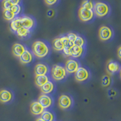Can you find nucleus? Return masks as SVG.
I'll use <instances>...</instances> for the list:
<instances>
[{
  "mask_svg": "<svg viewBox=\"0 0 121 121\" xmlns=\"http://www.w3.org/2000/svg\"><path fill=\"white\" fill-rule=\"evenodd\" d=\"M64 45L62 44L60 38H55L53 41V47L54 49L56 51H62L64 48Z\"/></svg>",
  "mask_w": 121,
  "mask_h": 121,
  "instance_id": "obj_21",
  "label": "nucleus"
},
{
  "mask_svg": "<svg viewBox=\"0 0 121 121\" xmlns=\"http://www.w3.org/2000/svg\"><path fill=\"white\" fill-rule=\"evenodd\" d=\"M78 16L79 19L84 22L90 21L94 17V12L93 10L86 9L81 7L78 11Z\"/></svg>",
  "mask_w": 121,
  "mask_h": 121,
  "instance_id": "obj_4",
  "label": "nucleus"
},
{
  "mask_svg": "<svg viewBox=\"0 0 121 121\" xmlns=\"http://www.w3.org/2000/svg\"><path fill=\"white\" fill-rule=\"evenodd\" d=\"M44 111V108L39 102H33L30 105V112L34 115H40Z\"/></svg>",
  "mask_w": 121,
  "mask_h": 121,
  "instance_id": "obj_15",
  "label": "nucleus"
},
{
  "mask_svg": "<svg viewBox=\"0 0 121 121\" xmlns=\"http://www.w3.org/2000/svg\"><path fill=\"white\" fill-rule=\"evenodd\" d=\"M12 5H16V4H19L20 3V0H9Z\"/></svg>",
  "mask_w": 121,
  "mask_h": 121,
  "instance_id": "obj_34",
  "label": "nucleus"
},
{
  "mask_svg": "<svg viewBox=\"0 0 121 121\" xmlns=\"http://www.w3.org/2000/svg\"><path fill=\"white\" fill-rule=\"evenodd\" d=\"M99 38L102 41H108L113 36V31L107 26H102L99 30Z\"/></svg>",
  "mask_w": 121,
  "mask_h": 121,
  "instance_id": "obj_6",
  "label": "nucleus"
},
{
  "mask_svg": "<svg viewBox=\"0 0 121 121\" xmlns=\"http://www.w3.org/2000/svg\"><path fill=\"white\" fill-rule=\"evenodd\" d=\"M26 50V48L22 44L19 43H16L13 45L12 47V53L15 56L19 58L20 56Z\"/></svg>",
  "mask_w": 121,
  "mask_h": 121,
  "instance_id": "obj_17",
  "label": "nucleus"
},
{
  "mask_svg": "<svg viewBox=\"0 0 121 121\" xmlns=\"http://www.w3.org/2000/svg\"><path fill=\"white\" fill-rule=\"evenodd\" d=\"M15 15L12 12L11 10H4L3 11V17L7 21H12L15 18Z\"/></svg>",
  "mask_w": 121,
  "mask_h": 121,
  "instance_id": "obj_24",
  "label": "nucleus"
},
{
  "mask_svg": "<svg viewBox=\"0 0 121 121\" xmlns=\"http://www.w3.org/2000/svg\"><path fill=\"white\" fill-rule=\"evenodd\" d=\"M22 27L21 18H14L10 24V28L14 32H16L18 29Z\"/></svg>",
  "mask_w": 121,
  "mask_h": 121,
  "instance_id": "obj_20",
  "label": "nucleus"
},
{
  "mask_svg": "<svg viewBox=\"0 0 121 121\" xmlns=\"http://www.w3.org/2000/svg\"><path fill=\"white\" fill-rule=\"evenodd\" d=\"M34 72L36 76L46 75L48 72V67L44 64H38L35 67Z\"/></svg>",
  "mask_w": 121,
  "mask_h": 121,
  "instance_id": "obj_12",
  "label": "nucleus"
},
{
  "mask_svg": "<svg viewBox=\"0 0 121 121\" xmlns=\"http://www.w3.org/2000/svg\"><path fill=\"white\" fill-rule=\"evenodd\" d=\"M90 73L88 70L84 67H79L74 73L76 80L78 82H84L88 79Z\"/></svg>",
  "mask_w": 121,
  "mask_h": 121,
  "instance_id": "obj_5",
  "label": "nucleus"
},
{
  "mask_svg": "<svg viewBox=\"0 0 121 121\" xmlns=\"http://www.w3.org/2000/svg\"><path fill=\"white\" fill-rule=\"evenodd\" d=\"M41 88V90L44 94L48 95L49 93H51L53 91L54 85L53 82L50 81H48V82L45 83L44 85H43Z\"/></svg>",
  "mask_w": 121,
  "mask_h": 121,
  "instance_id": "obj_19",
  "label": "nucleus"
},
{
  "mask_svg": "<svg viewBox=\"0 0 121 121\" xmlns=\"http://www.w3.org/2000/svg\"><path fill=\"white\" fill-rule=\"evenodd\" d=\"M93 4L92 1L90 0H84L82 3V8L86 9L93 10Z\"/></svg>",
  "mask_w": 121,
  "mask_h": 121,
  "instance_id": "obj_27",
  "label": "nucleus"
},
{
  "mask_svg": "<svg viewBox=\"0 0 121 121\" xmlns=\"http://www.w3.org/2000/svg\"><path fill=\"white\" fill-rule=\"evenodd\" d=\"M72 99L69 95H62L58 99V105L61 108L68 109L72 106Z\"/></svg>",
  "mask_w": 121,
  "mask_h": 121,
  "instance_id": "obj_7",
  "label": "nucleus"
},
{
  "mask_svg": "<svg viewBox=\"0 0 121 121\" xmlns=\"http://www.w3.org/2000/svg\"><path fill=\"white\" fill-rule=\"evenodd\" d=\"M11 10L15 15H18L19 13L21 12V7L19 4H16V5H13L11 9Z\"/></svg>",
  "mask_w": 121,
  "mask_h": 121,
  "instance_id": "obj_29",
  "label": "nucleus"
},
{
  "mask_svg": "<svg viewBox=\"0 0 121 121\" xmlns=\"http://www.w3.org/2000/svg\"><path fill=\"white\" fill-rule=\"evenodd\" d=\"M36 121H44V120L42 119L41 118V117H39V118H38L37 119H36Z\"/></svg>",
  "mask_w": 121,
  "mask_h": 121,
  "instance_id": "obj_37",
  "label": "nucleus"
},
{
  "mask_svg": "<svg viewBox=\"0 0 121 121\" xmlns=\"http://www.w3.org/2000/svg\"><path fill=\"white\" fill-rule=\"evenodd\" d=\"M60 40L62 41V44H63L64 46H67V45H70V46H72L70 45V43H69V39H68L67 36H63L62 37H60Z\"/></svg>",
  "mask_w": 121,
  "mask_h": 121,
  "instance_id": "obj_32",
  "label": "nucleus"
},
{
  "mask_svg": "<svg viewBox=\"0 0 121 121\" xmlns=\"http://www.w3.org/2000/svg\"><path fill=\"white\" fill-rule=\"evenodd\" d=\"M84 45H85V40L84 39V38L81 36L77 35L75 40H74V43H73V45H76V46H79V47H83Z\"/></svg>",
  "mask_w": 121,
  "mask_h": 121,
  "instance_id": "obj_25",
  "label": "nucleus"
},
{
  "mask_svg": "<svg viewBox=\"0 0 121 121\" xmlns=\"http://www.w3.org/2000/svg\"><path fill=\"white\" fill-rule=\"evenodd\" d=\"M79 67V64L77 60L74 59H69L66 62L65 69L67 73H74Z\"/></svg>",
  "mask_w": 121,
  "mask_h": 121,
  "instance_id": "obj_9",
  "label": "nucleus"
},
{
  "mask_svg": "<svg viewBox=\"0 0 121 121\" xmlns=\"http://www.w3.org/2000/svg\"><path fill=\"white\" fill-rule=\"evenodd\" d=\"M32 51L36 57L43 58L49 53V47L45 42L42 41H36L32 45Z\"/></svg>",
  "mask_w": 121,
  "mask_h": 121,
  "instance_id": "obj_1",
  "label": "nucleus"
},
{
  "mask_svg": "<svg viewBox=\"0 0 121 121\" xmlns=\"http://www.w3.org/2000/svg\"><path fill=\"white\" fill-rule=\"evenodd\" d=\"M94 11L96 15L99 17L106 16L109 12V7L107 4L102 2H98L93 6Z\"/></svg>",
  "mask_w": 121,
  "mask_h": 121,
  "instance_id": "obj_3",
  "label": "nucleus"
},
{
  "mask_svg": "<svg viewBox=\"0 0 121 121\" xmlns=\"http://www.w3.org/2000/svg\"><path fill=\"white\" fill-rule=\"evenodd\" d=\"M41 118L44 121H53L54 116L52 113L48 111H44L41 114Z\"/></svg>",
  "mask_w": 121,
  "mask_h": 121,
  "instance_id": "obj_22",
  "label": "nucleus"
},
{
  "mask_svg": "<svg viewBox=\"0 0 121 121\" xmlns=\"http://www.w3.org/2000/svg\"><path fill=\"white\" fill-rule=\"evenodd\" d=\"M54 15V12L53 10H49L48 12H47V16L48 17H52Z\"/></svg>",
  "mask_w": 121,
  "mask_h": 121,
  "instance_id": "obj_35",
  "label": "nucleus"
},
{
  "mask_svg": "<svg viewBox=\"0 0 121 121\" xmlns=\"http://www.w3.org/2000/svg\"><path fill=\"white\" fill-rule=\"evenodd\" d=\"M12 6L9 0H4L3 1V7L4 10H11Z\"/></svg>",
  "mask_w": 121,
  "mask_h": 121,
  "instance_id": "obj_30",
  "label": "nucleus"
},
{
  "mask_svg": "<svg viewBox=\"0 0 121 121\" xmlns=\"http://www.w3.org/2000/svg\"><path fill=\"white\" fill-rule=\"evenodd\" d=\"M33 55L28 50H26L19 57L20 62L24 64H27L30 63L33 60Z\"/></svg>",
  "mask_w": 121,
  "mask_h": 121,
  "instance_id": "obj_14",
  "label": "nucleus"
},
{
  "mask_svg": "<svg viewBox=\"0 0 121 121\" xmlns=\"http://www.w3.org/2000/svg\"><path fill=\"white\" fill-rule=\"evenodd\" d=\"M38 102L45 109L48 108L52 105L53 100L52 98L49 95H46V94H42L39 97Z\"/></svg>",
  "mask_w": 121,
  "mask_h": 121,
  "instance_id": "obj_8",
  "label": "nucleus"
},
{
  "mask_svg": "<svg viewBox=\"0 0 121 121\" xmlns=\"http://www.w3.org/2000/svg\"><path fill=\"white\" fill-rule=\"evenodd\" d=\"M121 47H119V49H118V51H117V54H118V57H119V59H121Z\"/></svg>",
  "mask_w": 121,
  "mask_h": 121,
  "instance_id": "obj_36",
  "label": "nucleus"
},
{
  "mask_svg": "<svg viewBox=\"0 0 121 121\" xmlns=\"http://www.w3.org/2000/svg\"><path fill=\"white\" fill-rule=\"evenodd\" d=\"M45 2V3L49 6H52V5H53L55 3H56L58 0H44Z\"/></svg>",
  "mask_w": 121,
  "mask_h": 121,
  "instance_id": "obj_33",
  "label": "nucleus"
},
{
  "mask_svg": "<svg viewBox=\"0 0 121 121\" xmlns=\"http://www.w3.org/2000/svg\"><path fill=\"white\" fill-rule=\"evenodd\" d=\"M13 99V94L8 90H2L0 91V102L7 103L10 102Z\"/></svg>",
  "mask_w": 121,
  "mask_h": 121,
  "instance_id": "obj_13",
  "label": "nucleus"
},
{
  "mask_svg": "<svg viewBox=\"0 0 121 121\" xmlns=\"http://www.w3.org/2000/svg\"><path fill=\"white\" fill-rule=\"evenodd\" d=\"M102 85L104 87H108L109 85L111 84V78L107 74L103 76V77L102 78Z\"/></svg>",
  "mask_w": 121,
  "mask_h": 121,
  "instance_id": "obj_26",
  "label": "nucleus"
},
{
  "mask_svg": "<svg viewBox=\"0 0 121 121\" xmlns=\"http://www.w3.org/2000/svg\"><path fill=\"white\" fill-rule=\"evenodd\" d=\"M65 67L60 65H55L52 69V76L55 81H61L67 77Z\"/></svg>",
  "mask_w": 121,
  "mask_h": 121,
  "instance_id": "obj_2",
  "label": "nucleus"
},
{
  "mask_svg": "<svg viewBox=\"0 0 121 121\" xmlns=\"http://www.w3.org/2000/svg\"><path fill=\"white\" fill-rule=\"evenodd\" d=\"M21 24H22V27L24 29H28L30 30H32L34 27L35 21L33 18L27 16H24L21 18Z\"/></svg>",
  "mask_w": 121,
  "mask_h": 121,
  "instance_id": "obj_11",
  "label": "nucleus"
},
{
  "mask_svg": "<svg viewBox=\"0 0 121 121\" xmlns=\"http://www.w3.org/2000/svg\"><path fill=\"white\" fill-rule=\"evenodd\" d=\"M76 36H77V35L74 33H69L67 35V37L68 39H69V43H70V44L72 46L73 45V43H74Z\"/></svg>",
  "mask_w": 121,
  "mask_h": 121,
  "instance_id": "obj_28",
  "label": "nucleus"
},
{
  "mask_svg": "<svg viewBox=\"0 0 121 121\" xmlns=\"http://www.w3.org/2000/svg\"><path fill=\"white\" fill-rule=\"evenodd\" d=\"M107 70L110 74H114L119 72L121 70V66L118 62L110 60L108 62L107 65Z\"/></svg>",
  "mask_w": 121,
  "mask_h": 121,
  "instance_id": "obj_10",
  "label": "nucleus"
},
{
  "mask_svg": "<svg viewBox=\"0 0 121 121\" xmlns=\"http://www.w3.org/2000/svg\"><path fill=\"white\" fill-rule=\"evenodd\" d=\"M48 81H49V78L47 75L36 76L35 78V84L39 87H41Z\"/></svg>",
  "mask_w": 121,
  "mask_h": 121,
  "instance_id": "obj_18",
  "label": "nucleus"
},
{
  "mask_svg": "<svg viewBox=\"0 0 121 121\" xmlns=\"http://www.w3.org/2000/svg\"><path fill=\"white\" fill-rule=\"evenodd\" d=\"M84 51V48L82 47H79L76 45H73L70 48V56L74 58H79L81 56Z\"/></svg>",
  "mask_w": 121,
  "mask_h": 121,
  "instance_id": "obj_16",
  "label": "nucleus"
},
{
  "mask_svg": "<svg viewBox=\"0 0 121 121\" xmlns=\"http://www.w3.org/2000/svg\"><path fill=\"white\" fill-rule=\"evenodd\" d=\"M16 33H17V35L19 38H26L29 36L30 33V30L26 29H24L23 27H21L19 29H18L17 32H16Z\"/></svg>",
  "mask_w": 121,
  "mask_h": 121,
  "instance_id": "obj_23",
  "label": "nucleus"
},
{
  "mask_svg": "<svg viewBox=\"0 0 121 121\" xmlns=\"http://www.w3.org/2000/svg\"><path fill=\"white\" fill-rule=\"evenodd\" d=\"M72 46H70V45H67V46H64V47L63 53H64L65 55H66L67 56H70V48Z\"/></svg>",
  "mask_w": 121,
  "mask_h": 121,
  "instance_id": "obj_31",
  "label": "nucleus"
}]
</instances>
